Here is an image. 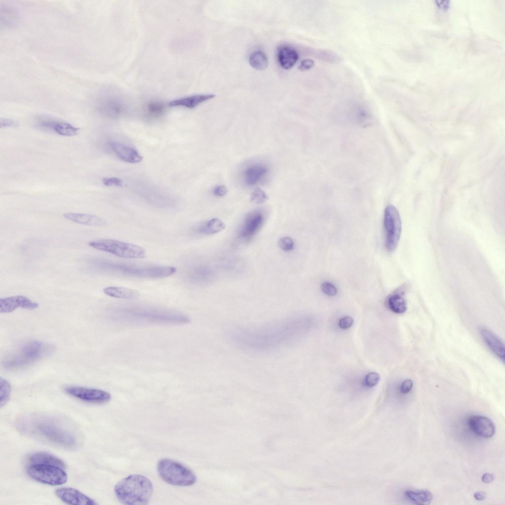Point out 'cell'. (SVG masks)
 <instances>
[{
    "label": "cell",
    "instance_id": "6da1fadb",
    "mask_svg": "<svg viewBox=\"0 0 505 505\" xmlns=\"http://www.w3.org/2000/svg\"><path fill=\"white\" fill-rule=\"evenodd\" d=\"M291 317L277 320L257 326H235L227 331L228 339L237 347L253 352H267L286 346L298 329Z\"/></svg>",
    "mask_w": 505,
    "mask_h": 505
},
{
    "label": "cell",
    "instance_id": "7a4b0ae2",
    "mask_svg": "<svg viewBox=\"0 0 505 505\" xmlns=\"http://www.w3.org/2000/svg\"><path fill=\"white\" fill-rule=\"evenodd\" d=\"M114 318L119 322L135 324L181 325L190 321L188 316L179 312L137 306L119 308Z\"/></svg>",
    "mask_w": 505,
    "mask_h": 505
},
{
    "label": "cell",
    "instance_id": "3957f363",
    "mask_svg": "<svg viewBox=\"0 0 505 505\" xmlns=\"http://www.w3.org/2000/svg\"><path fill=\"white\" fill-rule=\"evenodd\" d=\"M21 431L52 443L68 448L76 446V440L69 431L50 418L30 417L19 424Z\"/></svg>",
    "mask_w": 505,
    "mask_h": 505
},
{
    "label": "cell",
    "instance_id": "277c9868",
    "mask_svg": "<svg viewBox=\"0 0 505 505\" xmlns=\"http://www.w3.org/2000/svg\"><path fill=\"white\" fill-rule=\"evenodd\" d=\"M153 491L150 480L140 474L130 475L119 481L114 487V493L118 501L127 505L147 504Z\"/></svg>",
    "mask_w": 505,
    "mask_h": 505
},
{
    "label": "cell",
    "instance_id": "5b68a950",
    "mask_svg": "<svg viewBox=\"0 0 505 505\" xmlns=\"http://www.w3.org/2000/svg\"><path fill=\"white\" fill-rule=\"evenodd\" d=\"M51 346L38 341H30L21 345L4 361V366L8 369L23 368L50 354Z\"/></svg>",
    "mask_w": 505,
    "mask_h": 505
},
{
    "label": "cell",
    "instance_id": "8992f818",
    "mask_svg": "<svg viewBox=\"0 0 505 505\" xmlns=\"http://www.w3.org/2000/svg\"><path fill=\"white\" fill-rule=\"evenodd\" d=\"M157 469L161 478L171 485L190 486L196 481L195 474L189 468L170 459L160 460L157 464Z\"/></svg>",
    "mask_w": 505,
    "mask_h": 505
},
{
    "label": "cell",
    "instance_id": "52a82bcc",
    "mask_svg": "<svg viewBox=\"0 0 505 505\" xmlns=\"http://www.w3.org/2000/svg\"><path fill=\"white\" fill-rule=\"evenodd\" d=\"M88 245L94 249L123 258L141 259L146 255L145 250L140 246L114 239L93 240Z\"/></svg>",
    "mask_w": 505,
    "mask_h": 505
},
{
    "label": "cell",
    "instance_id": "ba28073f",
    "mask_svg": "<svg viewBox=\"0 0 505 505\" xmlns=\"http://www.w3.org/2000/svg\"><path fill=\"white\" fill-rule=\"evenodd\" d=\"M109 268L124 275L142 278L162 279L173 275L177 268L172 266H139L121 263L108 264Z\"/></svg>",
    "mask_w": 505,
    "mask_h": 505
},
{
    "label": "cell",
    "instance_id": "9c48e42d",
    "mask_svg": "<svg viewBox=\"0 0 505 505\" xmlns=\"http://www.w3.org/2000/svg\"><path fill=\"white\" fill-rule=\"evenodd\" d=\"M64 469L58 466L44 465H29L27 469L28 475L39 482L52 486L65 484L68 475Z\"/></svg>",
    "mask_w": 505,
    "mask_h": 505
},
{
    "label": "cell",
    "instance_id": "30bf717a",
    "mask_svg": "<svg viewBox=\"0 0 505 505\" xmlns=\"http://www.w3.org/2000/svg\"><path fill=\"white\" fill-rule=\"evenodd\" d=\"M384 226L385 233V246L390 252L397 248L401 234V222L396 208L388 205L384 211Z\"/></svg>",
    "mask_w": 505,
    "mask_h": 505
},
{
    "label": "cell",
    "instance_id": "8fae6325",
    "mask_svg": "<svg viewBox=\"0 0 505 505\" xmlns=\"http://www.w3.org/2000/svg\"><path fill=\"white\" fill-rule=\"evenodd\" d=\"M66 394L80 400L93 403L102 404L111 399L110 394L105 391L77 386H68L64 388Z\"/></svg>",
    "mask_w": 505,
    "mask_h": 505
},
{
    "label": "cell",
    "instance_id": "7c38bea8",
    "mask_svg": "<svg viewBox=\"0 0 505 505\" xmlns=\"http://www.w3.org/2000/svg\"><path fill=\"white\" fill-rule=\"evenodd\" d=\"M264 221V216L261 211L255 210L249 213L241 225L239 237L245 241L251 240L260 229Z\"/></svg>",
    "mask_w": 505,
    "mask_h": 505
},
{
    "label": "cell",
    "instance_id": "4fadbf2b",
    "mask_svg": "<svg viewBox=\"0 0 505 505\" xmlns=\"http://www.w3.org/2000/svg\"><path fill=\"white\" fill-rule=\"evenodd\" d=\"M96 108L102 115L115 117L122 112V102L114 95L109 93L101 94L97 99Z\"/></svg>",
    "mask_w": 505,
    "mask_h": 505
},
{
    "label": "cell",
    "instance_id": "5bb4252c",
    "mask_svg": "<svg viewBox=\"0 0 505 505\" xmlns=\"http://www.w3.org/2000/svg\"><path fill=\"white\" fill-rule=\"evenodd\" d=\"M56 496L63 502L72 505H96L92 499L79 490L71 487H62L55 491Z\"/></svg>",
    "mask_w": 505,
    "mask_h": 505
},
{
    "label": "cell",
    "instance_id": "9a60e30c",
    "mask_svg": "<svg viewBox=\"0 0 505 505\" xmlns=\"http://www.w3.org/2000/svg\"><path fill=\"white\" fill-rule=\"evenodd\" d=\"M38 306L37 302L32 301L28 297L21 295L1 298L0 299V312L10 313L18 308L33 310Z\"/></svg>",
    "mask_w": 505,
    "mask_h": 505
},
{
    "label": "cell",
    "instance_id": "2e32d148",
    "mask_svg": "<svg viewBox=\"0 0 505 505\" xmlns=\"http://www.w3.org/2000/svg\"><path fill=\"white\" fill-rule=\"evenodd\" d=\"M468 424L471 431L475 434L484 438H490L495 433V427L493 422L484 416L475 415L470 416Z\"/></svg>",
    "mask_w": 505,
    "mask_h": 505
},
{
    "label": "cell",
    "instance_id": "e0dca14e",
    "mask_svg": "<svg viewBox=\"0 0 505 505\" xmlns=\"http://www.w3.org/2000/svg\"><path fill=\"white\" fill-rule=\"evenodd\" d=\"M110 147L115 155L121 160L129 163L141 162L143 157L134 148L120 143L113 142Z\"/></svg>",
    "mask_w": 505,
    "mask_h": 505
},
{
    "label": "cell",
    "instance_id": "ac0fdd59",
    "mask_svg": "<svg viewBox=\"0 0 505 505\" xmlns=\"http://www.w3.org/2000/svg\"><path fill=\"white\" fill-rule=\"evenodd\" d=\"M482 338L492 352L503 361L505 360V347L501 340L491 331L485 327L479 328Z\"/></svg>",
    "mask_w": 505,
    "mask_h": 505
},
{
    "label": "cell",
    "instance_id": "d6986e66",
    "mask_svg": "<svg viewBox=\"0 0 505 505\" xmlns=\"http://www.w3.org/2000/svg\"><path fill=\"white\" fill-rule=\"evenodd\" d=\"M64 218L72 222L88 226L102 227L106 222L102 218L87 213L68 212L63 214Z\"/></svg>",
    "mask_w": 505,
    "mask_h": 505
},
{
    "label": "cell",
    "instance_id": "ffe728a7",
    "mask_svg": "<svg viewBox=\"0 0 505 505\" xmlns=\"http://www.w3.org/2000/svg\"><path fill=\"white\" fill-rule=\"evenodd\" d=\"M215 97V95L214 94H196L171 101L169 102V106L193 108L203 102L213 99Z\"/></svg>",
    "mask_w": 505,
    "mask_h": 505
},
{
    "label": "cell",
    "instance_id": "44dd1931",
    "mask_svg": "<svg viewBox=\"0 0 505 505\" xmlns=\"http://www.w3.org/2000/svg\"><path fill=\"white\" fill-rule=\"evenodd\" d=\"M298 57L297 51L290 46L283 45L278 49V60L280 65L284 69L289 70L293 67Z\"/></svg>",
    "mask_w": 505,
    "mask_h": 505
},
{
    "label": "cell",
    "instance_id": "7402d4cb",
    "mask_svg": "<svg viewBox=\"0 0 505 505\" xmlns=\"http://www.w3.org/2000/svg\"><path fill=\"white\" fill-rule=\"evenodd\" d=\"M27 462L29 465L44 464L66 468L65 462L59 458L46 452H36L28 456Z\"/></svg>",
    "mask_w": 505,
    "mask_h": 505
},
{
    "label": "cell",
    "instance_id": "603a6c76",
    "mask_svg": "<svg viewBox=\"0 0 505 505\" xmlns=\"http://www.w3.org/2000/svg\"><path fill=\"white\" fill-rule=\"evenodd\" d=\"M268 172L267 167L262 164H254L246 169L243 177L245 183L249 185L256 184Z\"/></svg>",
    "mask_w": 505,
    "mask_h": 505
},
{
    "label": "cell",
    "instance_id": "cb8c5ba5",
    "mask_svg": "<svg viewBox=\"0 0 505 505\" xmlns=\"http://www.w3.org/2000/svg\"><path fill=\"white\" fill-rule=\"evenodd\" d=\"M105 294L120 299H133L139 296V292L133 289L122 287L109 286L103 289Z\"/></svg>",
    "mask_w": 505,
    "mask_h": 505
},
{
    "label": "cell",
    "instance_id": "d4e9b609",
    "mask_svg": "<svg viewBox=\"0 0 505 505\" xmlns=\"http://www.w3.org/2000/svg\"><path fill=\"white\" fill-rule=\"evenodd\" d=\"M403 292L402 288H399L390 295L387 300L389 308L395 313L402 314L406 310V302L402 296Z\"/></svg>",
    "mask_w": 505,
    "mask_h": 505
},
{
    "label": "cell",
    "instance_id": "484cf974",
    "mask_svg": "<svg viewBox=\"0 0 505 505\" xmlns=\"http://www.w3.org/2000/svg\"><path fill=\"white\" fill-rule=\"evenodd\" d=\"M212 270L207 266L199 265L190 271L189 277L191 281L197 283H203L209 282L213 278Z\"/></svg>",
    "mask_w": 505,
    "mask_h": 505
},
{
    "label": "cell",
    "instance_id": "4316f807",
    "mask_svg": "<svg viewBox=\"0 0 505 505\" xmlns=\"http://www.w3.org/2000/svg\"><path fill=\"white\" fill-rule=\"evenodd\" d=\"M225 227V224L220 219L213 218L199 225L196 229V232L202 235H212L221 231Z\"/></svg>",
    "mask_w": 505,
    "mask_h": 505
},
{
    "label": "cell",
    "instance_id": "83f0119b",
    "mask_svg": "<svg viewBox=\"0 0 505 505\" xmlns=\"http://www.w3.org/2000/svg\"><path fill=\"white\" fill-rule=\"evenodd\" d=\"M42 125L50 128L58 134L64 136H75L79 130L78 128L65 122H45Z\"/></svg>",
    "mask_w": 505,
    "mask_h": 505
},
{
    "label": "cell",
    "instance_id": "f1b7e54d",
    "mask_svg": "<svg viewBox=\"0 0 505 505\" xmlns=\"http://www.w3.org/2000/svg\"><path fill=\"white\" fill-rule=\"evenodd\" d=\"M405 494L409 500L417 505H429L433 499L432 493L428 490H408Z\"/></svg>",
    "mask_w": 505,
    "mask_h": 505
},
{
    "label": "cell",
    "instance_id": "f546056e",
    "mask_svg": "<svg viewBox=\"0 0 505 505\" xmlns=\"http://www.w3.org/2000/svg\"><path fill=\"white\" fill-rule=\"evenodd\" d=\"M249 62L254 69L263 71L268 66V60L266 54L262 51L257 50L251 53L249 57Z\"/></svg>",
    "mask_w": 505,
    "mask_h": 505
},
{
    "label": "cell",
    "instance_id": "4dcf8cb0",
    "mask_svg": "<svg viewBox=\"0 0 505 505\" xmlns=\"http://www.w3.org/2000/svg\"><path fill=\"white\" fill-rule=\"evenodd\" d=\"M11 391L9 382L5 379L0 378V407L1 408L8 401Z\"/></svg>",
    "mask_w": 505,
    "mask_h": 505
},
{
    "label": "cell",
    "instance_id": "1f68e13d",
    "mask_svg": "<svg viewBox=\"0 0 505 505\" xmlns=\"http://www.w3.org/2000/svg\"><path fill=\"white\" fill-rule=\"evenodd\" d=\"M165 110L164 104L160 102H152L146 106L148 115L152 117H158L163 114Z\"/></svg>",
    "mask_w": 505,
    "mask_h": 505
},
{
    "label": "cell",
    "instance_id": "d6a6232c",
    "mask_svg": "<svg viewBox=\"0 0 505 505\" xmlns=\"http://www.w3.org/2000/svg\"><path fill=\"white\" fill-rule=\"evenodd\" d=\"M251 199L254 203L262 204L268 199V196L261 189H255L251 195Z\"/></svg>",
    "mask_w": 505,
    "mask_h": 505
},
{
    "label": "cell",
    "instance_id": "836d02e7",
    "mask_svg": "<svg viewBox=\"0 0 505 505\" xmlns=\"http://www.w3.org/2000/svg\"><path fill=\"white\" fill-rule=\"evenodd\" d=\"M279 248L285 252H289L294 249V243L292 238L289 237L281 238L278 243Z\"/></svg>",
    "mask_w": 505,
    "mask_h": 505
},
{
    "label": "cell",
    "instance_id": "e575fe53",
    "mask_svg": "<svg viewBox=\"0 0 505 505\" xmlns=\"http://www.w3.org/2000/svg\"><path fill=\"white\" fill-rule=\"evenodd\" d=\"M380 379V375L376 372H370L367 374L364 379V385L368 387H372L376 385Z\"/></svg>",
    "mask_w": 505,
    "mask_h": 505
},
{
    "label": "cell",
    "instance_id": "d590c367",
    "mask_svg": "<svg viewBox=\"0 0 505 505\" xmlns=\"http://www.w3.org/2000/svg\"><path fill=\"white\" fill-rule=\"evenodd\" d=\"M321 289L325 294L330 296H334L337 292L335 286L328 282H325L322 284Z\"/></svg>",
    "mask_w": 505,
    "mask_h": 505
},
{
    "label": "cell",
    "instance_id": "8d00e7d4",
    "mask_svg": "<svg viewBox=\"0 0 505 505\" xmlns=\"http://www.w3.org/2000/svg\"><path fill=\"white\" fill-rule=\"evenodd\" d=\"M102 181L103 184L107 186H122V180L116 177L104 178Z\"/></svg>",
    "mask_w": 505,
    "mask_h": 505
},
{
    "label": "cell",
    "instance_id": "74e56055",
    "mask_svg": "<svg viewBox=\"0 0 505 505\" xmlns=\"http://www.w3.org/2000/svg\"><path fill=\"white\" fill-rule=\"evenodd\" d=\"M353 323L354 320L352 317L346 316L339 320V326L342 329H347L353 325Z\"/></svg>",
    "mask_w": 505,
    "mask_h": 505
},
{
    "label": "cell",
    "instance_id": "f35d334b",
    "mask_svg": "<svg viewBox=\"0 0 505 505\" xmlns=\"http://www.w3.org/2000/svg\"><path fill=\"white\" fill-rule=\"evenodd\" d=\"M19 125V122L13 119L7 118H0V127H17Z\"/></svg>",
    "mask_w": 505,
    "mask_h": 505
},
{
    "label": "cell",
    "instance_id": "ab89813d",
    "mask_svg": "<svg viewBox=\"0 0 505 505\" xmlns=\"http://www.w3.org/2000/svg\"><path fill=\"white\" fill-rule=\"evenodd\" d=\"M413 387V382L411 380L407 379L404 381L400 386V390L402 394L408 393Z\"/></svg>",
    "mask_w": 505,
    "mask_h": 505
},
{
    "label": "cell",
    "instance_id": "60d3db41",
    "mask_svg": "<svg viewBox=\"0 0 505 505\" xmlns=\"http://www.w3.org/2000/svg\"><path fill=\"white\" fill-rule=\"evenodd\" d=\"M314 64L313 60L309 59L302 60L299 66V69L301 71H306L312 68Z\"/></svg>",
    "mask_w": 505,
    "mask_h": 505
},
{
    "label": "cell",
    "instance_id": "b9f144b4",
    "mask_svg": "<svg viewBox=\"0 0 505 505\" xmlns=\"http://www.w3.org/2000/svg\"><path fill=\"white\" fill-rule=\"evenodd\" d=\"M213 194L217 197H222L227 192L226 187L224 185H217L213 190Z\"/></svg>",
    "mask_w": 505,
    "mask_h": 505
},
{
    "label": "cell",
    "instance_id": "7bdbcfd3",
    "mask_svg": "<svg viewBox=\"0 0 505 505\" xmlns=\"http://www.w3.org/2000/svg\"><path fill=\"white\" fill-rule=\"evenodd\" d=\"M494 479V476L493 474L489 473H484L481 477L482 481L486 484H489L493 481Z\"/></svg>",
    "mask_w": 505,
    "mask_h": 505
},
{
    "label": "cell",
    "instance_id": "ee69618b",
    "mask_svg": "<svg viewBox=\"0 0 505 505\" xmlns=\"http://www.w3.org/2000/svg\"><path fill=\"white\" fill-rule=\"evenodd\" d=\"M474 498L477 501H483L486 497V493L483 491H477L474 493Z\"/></svg>",
    "mask_w": 505,
    "mask_h": 505
},
{
    "label": "cell",
    "instance_id": "f6af8a7d",
    "mask_svg": "<svg viewBox=\"0 0 505 505\" xmlns=\"http://www.w3.org/2000/svg\"><path fill=\"white\" fill-rule=\"evenodd\" d=\"M436 4L441 8L445 9L448 7V1H436Z\"/></svg>",
    "mask_w": 505,
    "mask_h": 505
}]
</instances>
